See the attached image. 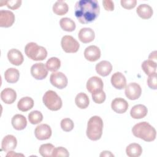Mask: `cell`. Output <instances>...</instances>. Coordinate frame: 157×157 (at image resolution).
Instances as JSON below:
<instances>
[{
  "label": "cell",
  "mask_w": 157,
  "mask_h": 157,
  "mask_svg": "<svg viewBox=\"0 0 157 157\" xmlns=\"http://www.w3.org/2000/svg\"><path fill=\"white\" fill-rule=\"evenodd\" d=\"M84 56L89 61L94 62L98 60L101 57V50L96 45L87 47L84 51Z\"/></svg>",
  "instance_id": "cell-13"
},
{
  "label": "cell",
  "mask_w": 157,
  "mask_h": 157,
  "mask_svg": "<svg viewBox=\"0 0 157 157\" xmlns=\"http://www.w3.org/2000/svg\"><path fill=\"white\" fill-rule=\"evenodd\" d=\"M15 15L10 10H1L0 11V26L10 27L15 21Z\"/></svg>",
  "instance_id": "cell-12"
},
{
  "label": "cell",
  "mask_w": 157,
  "mask_h": 157,
  "mask_svg": "<svg viewBox=\"0 0 157 157\" xmlns=\"http://www.w3.org/2000/svg\"><path fill=\"white\" fill-rule=\"evenodd\" d=\"M95 69L99 75L102 77H105L110 74L112 70V66L109 61L104 60L98 63L96 65Z\"/></svg>",
  "instance_id": "cell-19"
},
{
  "label": "cell",
  "mask_w": 157,
  "mask_h": 157,
  "mask_svg": "<svg viewBox=\"0 0 157 157\" xmlns=\"http://www.w3.org/2000/svg\"><path fill=\"white\" fill-rule=\"evenodd\" d=\"M78 37L82 42L87 44L92 42L94 39L95 34L91 28H83L79 31Z\"/></svg>",
  "instance_id": "cell-18"
},
{
  "label": "cell",
  "mask_w": 157,
  "mask_h": 157,
  "mask_svg": "<svg viewBox=\"0 0 157 157\" xmlns=\"http://www.w3.org/2000/svg\"><path fill=\"white\" fill-rule=\"evenodd\" d=\"M148 112L147 108L142 104H137L132 107L130 115L134 119H140L144 118Z\"/></svg>",
  "instance_id": "cell-21"
},
{
  "label": "cell",
  "mask_w": 157,
  "mask_h": 157,
  "mask_svg": "<svg viewBox=\"0 0 157 157\" xmlns=\"http://www.w3.org/2000/svg\"><path fill=\"white\" fill-rule=\"evenodd\" d=\"M21 4V0H10L5 1V5L7 6L8 8L12 10L17 9L20 7Z\"/></svg>",
  "instance_id": "cell-38"
},
{
  "label": "cell",
  "mask_w": 157,
  "mask_h": 157,
  "mask_svg": "<svg viewBox=\"0 0 157 157\" xmlns=\"http://www.w3.org/2000/svg\"><path fill=\"white\" fill-rule=\"evenodd\" d=\"M103 121L99 116L91 117L88 121L86 134L88 139L96 141L99 140L102 134Z\"/></svg>",
  "instance_id": "cell-3"
},
{
  "label": "cell",
  "mask_w": 157,
  "mask_h": 157,
  "mask_svg": "<svg viewBox=\"0 0 157 157\" xmlns=\"http://www.w3.org/2000/svg\"><path fill=\"white\" fill-rule=\"evenodd\" d=\"M55 147L52 144H44L40 146L39 151L41 156L44 157L52 156V153Z\"/></svg>",
  "instance_id": "cell-32"
},
{
  "label": "cell",
  "mask_w": 157,
  "mask_h": 157,
  "mask_svg": "<svg viewBox=\"0 0 157 157\" xmlns=\"http://www.w3.org/2000/svg\"><path fill=\"white\" fill-rule=\"evenodd\" d=\"M52 129L47 124H40L38 125L34 130L36 137L40 140L50 139L52 136Z\"/></svg>",
  "instance_id": "cell-10"
},
{
  "label": "cell",
  "mask_w": 157,
  "mask_h": 157,
  "mask_svg": "<svg viewBox=\"0 0 157 157\" xmlns=\"http://www.w3.org/2000/svg\"><path fill=\"white\" fill-rule=\"evenodd\" d=\"M69 10L68 5L63 1H58L53 6V12L58 15H65Z\"/></svg>",
  "instance_id": "cell-28"
},
{
  "label": "cell",
  "mask_w": 157,
  "mask_h": 157,
  "mask_svg": "<svg viewBox=\"0 0 157 157\" xmlns=\"http://www.w3.org/2000/svg\"><path fill=\"white\" fill-rule=\"evenodd\" d=\"M31 74L36 80H43L48 75V69L42 63H37L31 67Z\"/></svg>",
  "instance_id": "cell-8"
},
{
  "label": "cell",
  "mask_w": 157,
  "mask_h": 157,
  "mask_svg": "<svg viewBox=\"0 0 157 157\" xmlns=\"http://www.w3.org/2000/svg\"><path fill=\"white\" fill-rule=\"evenodd\" d=\"M45 66L48 71L54 72L60 67L61 61L56 57H52L47 60Z\"/></svg>",
  "instance_id": "cell-31"
},
{
  "label": "cell",
  "mask_w": 157,
  "mask_h": 157,
  "mask_svg": "<svg viewBox=\"0 0 157 157\" xmlns=\"http://www.w3.org/2000/svg\"><path fill=\"white\" fill-rule=\"evenodd\" d=\"M51 84L58 89H63L67 85V78L61 72H54L50 77Z\"/></svg>",
  "instance_id": "cell-7"
},
{
  "label": "cell",
  "mask_w": 157,
  "mask_h": 157,
  "mask_svg": "<svg viewBox=\"0 0 157 157\" xmlns=\"http://www.w3.org/2000/svg\"><path fill=\"white\" fill-rule=\"evenodd\" d=\"M75 102L78 108L85 109L90 104L89 98L85 93L80 92L77 94L75 98Z\"/></svg>",
  "instance_id": "cell-27"
},
{
  "label": "cell",
  "mask_w": 157,
  "mask_h": 157,
  "mask_svg": "<svg viewBox=\"0 0 157 157\" xmlns=\"http://www.w3.org/2000/svg\"><path fill=\"white\" fill-rule=\"evenodd\" d=\"M111 107L115 112L117 113H123L126 112L128 109V103L123 98H117L112 101Z\"/></svg>",
  "instance_id": "cell-14"
},
{
  "label": "cell",
  "mask_w": 157,
  "mask_h": 157,
  "mask_svg": "<svg viewBox=\"0 0 157 157\" xmlns=\"http://www.w3.org/2000/svg\"><path fill=\"white\" fill-rule=\"evenodd\" d=\"M20 77V72L18 69L11 67L7 69L4 72L5 80L10 83H16Z\"/></svg>",
  "instance_id": "cell-25"
},
{
  "label": "cell",
  "mask_w": 157,
  "mask_h": 157,
  "mask_svg": "<svg viewBox=\"0 0 157 157\" xmlns=\"http://www.w3.org/2000/svg\"><path fill=\"white\" fill-rule=\"evenodd\" d=\"M136 12L142 19H149L152 17L153 11L150 6L147 4H142L137 7Z\"/></svg>",
  "instance_id": "cell-22"
},
{
  "label": "cell",
  "mask_w": 157,
  "mask_h": 157,
  "mask_svg": "<svg viewBox=\"0 0 157 157\" xmlns=\"http://www.w3.org/2000/svg\"><path fill=\"white\" fill-rule=\"evenodd\" d=\"M61 45L66 53H76L80 47V44L72 36L66 35L61 39Z\"/></svg>",
  "instance_id": "cell-6"
},
{
  "label": "cell",
  "mask_w": 157,
  "mask_h": 157,
  "mask_svg": "<svg viewBox=\"0 0 157 157\" xmlns=\"http://www.w3.org/2000/svg\"><path fill=\"white\" fill-rule=\"evenodd\" d=\"M69 156V153L67 150L63 147H58L55 148L52 153L53 157H59V156L67 157Z\"/></svg>",
  "instance_id": "cell-35"
},
{
  "label": "cell",
  "mask_w": 157,
  "mask_h": 157,
  "mask_svg": "<svg viewBox=\"0 0 157 157\" xmlns=\"http://www.w3.org/2000/svg\"><path fill=\"white\" fill-rule=\"evenodd\" d=\"M74 124L73 121L68 118L63 119L61 121V128L65 132H69L74 128Z\"/></svg>",
  "instance_id": "cell-34"
},
{
  "label": "cell",
  "mask_w": 157,
  "mask_h": 157,
  "mask_svg": "<svg viewBox=\"0 0 157 157\" xmlns=\"http://www.w3.org/2000/svg\"><path fill=\"white\" fill-rule=\"evenodd\" d=\"M15 155H17V156H23V154H15V153H14V151H10V152H9L7 154V155H6V156H15Z\"/></svg>",
  "instance_id": "cell-42"
},
{
  "label": "cell",
  "mask_w": 157,
  "mask_h": 157,
  "mask_svg": "<svg viewBox=\"0 0 157 157\" xmlns=\"http://www.w3.org/2000/svg\"><path fill=\"white\" fill-rule=\"evenodd\" d=\"M124 93L126 96L130 100L139 99L142 93L140 86L137 83H130L125 87Z\"/></svg>",
  "instance_id": "cell-9"
},
{
  "label": "cell",
  "mask_w": 157,
  "mask_h": 157,
  "mask_svg": "<svg viewBox=\"0 0 157 157\" xmlns=\"http://www.w3.org/2000/svg\"><path fill=\"white\" fill-rule=\"evenodd\" d=\"M132 132L135 137L146 142L153 141L156 136L155 128L146 121L136 124L132 128Z\"/></svg>",
  "instance_id": "cell-2"
},
{
  "label": "cell",
  "mask_w": 157,
  "mask_h": 157,
  "mask_svg": "<svg viewBox=\"0 0 157 157\" xmlns=\"http://www.w3.org/2000/svg\"><path fill=\"white\" fill-rule=\"evenodd\" d=\"M103 86L104 84L102 79L97 76L90 77L86 82V89L91 94L102 91Z\"/></svg>",
  "instance_id": "cell-11"
},
{
  "label": "cell",
  "mask_w": 157,
  "mask_h": 157,
  "mask_svg": "<svg viewBox=\"0 0 157 157\" xmlns=\"http://www.w3.org/2000/svg\"><path fill=\"white\" fill-rule=\"evenodd\" d=\"M121 6L126 9H131L135 7L137 4L136 0H121Z\"/></svg>",
  "instance_id": "cell-39"
},
{
  "label": "cell",
  "mask_w": 157,
  "mask_h": 157,
  "mask_svg": "<svg viewBox=\"0 0 157 157\" xmlns=\"http://www.w3.org/2000/svg\"><path fill=\"white\" fill-rule=\"evenodd\" d=\"M28 120L29 123L33 124H38L43 120L42 113L40 111L33 110L28 114Z\"/></svg>",
  "instance_id": "cell-33"
},
{
  "label": "cell",
  "mask_w": 157,
  "mask_h": 157,
  "mask_svg": "<svg viewBox=\"0 0 157 157\" xmlns=\"http://www.w3.org/2000/svg\"><path fill=\"white\" fill-rule=\"evenodd\" d=\"M142 70L144 71V72L148 75H150L156 71V67L157 64L156 63L151 59H147L144 61L141 65Z\"/></svg>",
  "instance_id": "cell-29"
},
{
  "label": "cell",
  "mask_w": 157,
  "mask_h": 157,
  "mask_svg": "<svg viewBox=\"0 0 157 157\" xmlns=\"http://www.w3.org/2000/svg\"><path fill=\"white\" fill-rule=\"evenodd\" d=\"M59 25L62 29L67 32H72L75 29V23L71 18L67 17L62 18L59 21Z\"/></svg>",
  "instance_id": "cell-30"
},
{
  "label": "cell",
  "mask_w": 157,
  "mask_h": 157,
  "mask_svg": "<svg viewBox=\"0 0 157 157\" xmlns=\"http://www.w3.org/2000/svg\"><path fill=\"white\" fill-rule=\"evenodd\" d=\"M100 156H114V155L109 151H103L101 153Z\"/></svg>",
  "instance_id": "cell-41"
},
{
  "label": "cell",
  "mask_w": 157,
  "mask_h": 157,
  "mask_svg": "<svg viewBox=\"0 0 157 157\" xmlns=\"http://www.w3.org/2000/svg\"><path fill=\"white\" fill-rule=\"evenodd\" d=\"M7 58L9 62L15 66L21 65L24 61L21 52L16 48H12L8 52Z\"/></svg>",
  "instance_id": "cell-15"
},
{
  "label": "cell",
  "mask_w": 157,
  "mask_h": 157,
  "mask_svg": "<svg viewBox=\"0 0 157 157\" xmlns=\"http://www.w3.org/2000/svg\"><path fill=\"white\" fill-rule=\"evenodd\" d=\"M111 83L116 89L122 90L126 87V79L121 72H117L111 77Z\"/></svg>",
  "instance_id": "cell-17"
},
{
  "label": "cell",
  "mask_w": 157,
  "mask_h": 157,
  "mask_svg": "<svg viewBox=\"0 0 157 157\" xmlns=\"http://www.w3.org/2000/svg\"><path fill=\"white\" fill-rule=\"evenodd\" d=\"M126 153L129 157H139L142 153V148L139 144L132 143L126 147Z\"/></svg>",
  "instance_id": "cell-26"
},
{
  "label": "cell",
  "mask_w": 157,
  "mask_h": 157,
  "mask_svg": "<svg viewBox=\"0 0 157 157\" xmlns=\"http://www.w3.org/2000/svg\"><path fill=\"white\" fill-rule=\"evenodd\" d=\"M148 86L153 90L157 89V82H156V73L155 72L150 75L147 78Z\"/></svg>",
  "instance_id": "cell-37"
},
{
  "label": "cell",
  "mask_w": 157,
  "mask_h": 157,
  "mask_svg": "<svg viewBox=\"0 0 157 157\" xmlns=\"http://www.w3.org/2000/svg\"><path fill=\"white\" fill-rule=\"evenodd\" d=\"M34 106V101L30 97H23L21 98L17 104L18 110L21 112H27Z\"/></svg>",
  "instance_id": "cell-24"
},
{
  "label": "cell",
  "mask_w": 157,
  "mask_h": 157,
  "mask_svg": "<svg viewBox=\"0 0 157 157\" xmlns=\"http://www.w3.org/2000/svg\"><path fill=\"white\" fill-rule=\"evenodd\" d=\"M100 7L96 0H80L74 7L75 16L82 24L94 21L99 16Z\"/></svg>",
  "instance_id": "cell-1"
},
{
  "label": "cell",
  "mask_w": 157,
  "mask_h": 157,
  "mask_svg": "<svg viewBox=\"0 0 157 157\" xmlns=\"http://www.w3.org/2000/svg\"><path fill=\"white\" fill-rule=\"evenodd\" d=\"M12 124L16 130H23L27 125V120L25 116L21 114H16L12 118Z\"/></svg>",
  "instance_id": "cell-23"
},
{
  "label": "cell",
  "mask_w": 157,
  "mask_h": 157,
  "mask_svg": "<svg viewBox=\"0 0 157 157\" xmlns=\"http://www.w3.org/2000/svg\"><path fill=\"white\" fill-rule=\"evenodd\" d=\"M17 145L16 137L13 135H7L2 140L1 148L4 151H10L14 150Z\"/></svg>",
  "instance_id": "cell-16"
},
{
  "label": "cell",
  "mask_w": 157,
  "mask_h": 157,
  "mask_svg": "<svg viewBox=\"0 0 157 157\" xmlns=\"http://www.w3.org/2000/svg\"><path fill=\"white\" fill-rule=\"evenodd\" d=\"M1 98L4 103L11 104L16 100L17 93L14 90L10 88H6L1 91Z\"/></svg>",
  "instance_id": "cell-20"
},
{
  "label": "cell",
  "mask_w": 157,
  "mask_h": 157,
  "mask_svg": "<svg viewBox=\"0 0 157 157\" xmlns=\"http://www.w3.org/2000/svg\"><path fill=\"white\" fill-rule=\"evenodd\" d=\"M42 101L44 105L50 110L56 111L62 107V100L57 93L53 90H48L44 94Z\"/></svg>",
  "instance_id": "cell-5"
},
{
  "label": "cell",
  "mask_w": 157,
  "mask_h": 157,
  "mask_svg": "<svg viewBox=\"0 0 157 157\" xmlns=\"http://www.w3.org/2000/svg\"><path fill=\"white\" fill-rule=\"evenodd\" d=\"M93 101L96 104H102L105 100V93L102 90L91 94Z\"/></svg>",
  "instance_id": "cell-36"
},
{
  "label": "cell",
  "mask_w": 157,
  "mask_h": 157,
  "mask_svg": "<svg viewBox=\"0 0 157 157\" xmlns=\"http://www.w3.org/2000/svg\"><path fill=\"white\" fill-rule=\"evenodd\" d=\"M103 6L107 11H113L114 9V3L110 0L102 1Z\"/></svg>",
  "instance_id": "cell-40"
},
{
  "label": "cell",
  "mask_w": 157,
  "mask_h": 157,
  "mask_svg": "<svg viewBox=\"0 0 157 157\" xmlns=\"http://www.w3.org/2000/svg\"><path fill=\"white\" fill-rule=\"evenodd\" d=\"M25 52L29 58L34 61H42L47 56L45 48L38 45L35 42L28 43L25 47Z\"/></svg>",
  "instance_id": "cell-4"
}]
</instances>
